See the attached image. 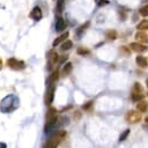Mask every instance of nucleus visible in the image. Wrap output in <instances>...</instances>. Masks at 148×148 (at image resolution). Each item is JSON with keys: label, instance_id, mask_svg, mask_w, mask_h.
I'll list each match as a JSON object with an SVG mask.
<instances>
[{"label": "nucleus", "instance_id": "obj_1", "mask_svg": "<svg viewBox=\"0 0 148 148\" xmlns=\"http://www.w3.org/2000/svg\"><path fill=\"white\" fill-rule=\"evenodd\" d=\"M20 105V99L16 95H8L6 96L0 103V111L2 113H10L16 110Z\"/></svg>", "mask_w": 148, "mask_h": 148}, {"label": "nucleus", "instance_id": "obj_2", "mask_svg": "<svg viewBox=\"0 0 148 148\" xmlns=\"http://www.w3.org/2000/svg\"><path fill=\"white\" fill-rule=\"evenodd\" d=\"M65 136H66V131H64V130L57 131L53 135H51L47 139V141L44 145V148H57Z\"/></svg>", "mask_w": 148, "mask_h": 148}, {"label": "nucleus", "instance_id": "obj_3", "mask_svg": "<svg viewBox=\"0 0 148 148\" xmlns=\"http://www.w3.org/2000/svg\"><path fill=\"white\" fill-rule=\"evenodd\" d=\"M59 125H61L60 118L56 114V116H53V117L46 119V124H45V126H44V132H45V133H50V132L54 131Z\"/></svg>", "mask_w": 148, "mask_h": 148}, {"label": "nucleus", "instance_id": "obj_4", "mask_svg": "<svg viewBox=\"0 0 148 148\" xmlns=\"http://www.w3.org/2000/svg\"><path fill=\"white\" fill-rule=\"evenodd\" d=\"M141 112L135 111V110H130L126 112L125 114V120L128 124H138L139 121H141Z\"/></svg>", "mask_w": 148, "mask_h": 148}, {"label": "nucleus", "instance_id": "obj_5", "mask_svg": "<svg viewBox=\"0 0 148 148\" xmlns=\"http://www.w3.org/2000/svg\"><path fill=\"white\" fill-rule=\"evenodd\" d=\"M7 65H8L9 68L15 69V71H22V69L25 68L24 61L18 60V59H16V58H9V59L7 60Z\"/></svg>", "mask_w": 148, "mask_h": 148}, {"label": "nucleus", "instance_id": "obj_6", "mask_svg": "<svg viewBox=\"0 0 148 148\" xmlns=\"http://www.w3.org/2000/svg\"><path fill=\"white\" fill-rule=\"evenodd\" d=\"M54 91H56V86L54 84L47 86V89H46V92H45V97H44V103L46 105H51V103L53 102Z\"/></svg>", "mask_w": 148, "mask_h": 148}, {"label": "nucleus", "instance_id": "obj_7", "mask_svg": "<svg viewBox=\"0 0 148 148\" xmlns=\"http://www.w3.org/2000/svg\"><path fill=\"white\" fill-rule=\"evenodd\" d=\"M47 59H49V65H47V68H49V69H51V68H52V65L57 64V61H58V59H59V56H58L57 51L51 50V51L47 53Z\"/></svg>", "mask_w": 148, "mask_h": 148}, {"label": "nucleus", "instance_id": "obj_8", "mask_svg": "<svg viewBox=\"0 0 148 148\" xmlns=\"http://www.w3.org/2000/svg\"><path fill=\"white\" fill-rule=\"evenodd\" d=\"M42 16H43V14H42V9L39 7H35L30 13V17L34 18L35 21H39L42 18Z\"/></svg>", "mask_w": 148, "mask_h": 148}, {"label": "nucleus", "instance_id": "obj_9", "mask_svg": "<svg viewBox=\"0 0 148 148\" xmlns=\"http://www.w3.org/2000/svg\"><path fill=\"white\" fill-rule=\"evenodd\" d=\"M58 79H59V71L57 69V71H53V72L51 73V75L49 76V80L46 81V84H47V86L54 84V83H57Z\"/></svg>", "mask_w": 148, "mask_h": 148}, {"label": "nucleus", "instance_id": "obj_10", "mask_svg": "<svg viewBox=\"0 0 148 148\" xmlns=\"http://www.w3.org/2000/svg\"><path fill=\"white\" fill-rule=\"evenodd\" d=\"M130 47H131L133 51H135V52H143V51L147 50V47H146L143 44L139 43V42H134V43H132V44L130 45Z\"/></svg>", "mask_w": 148, "mask_h": 148}, {"label": "nucleus", "instance_id": "obj_11", "mask_svg": "<svg viewBox=\"0 0 148 148\" xmlns=\"http://www.w3.org/2000/svg\"><path fill=\"white\" fill-rule=\"evenodd\" d=\"M136 109H138L139 112H147V110H148V103H147L146 101L141 99V101L138 102V104H136Z\"/></svg>", "mask_w": 148, "mask_h": 148}, {"label": "nucleus", "instance_id": "obj_12", "mask_svg": "<svg viewBox=\"0 0 148 148\" xmlns=\"http://www.w3.org/2000/svg\"><path fill=\"white\" fill-rule=\"evenodd\" d=\"M66 27V23L62 17H58L56 21V31H62Z\"/></svg>", "mask_w": 148, "mask_h": 148}, {"label": "nucleus", "instance_id": "obj_13", "mask_svg": "<svg viewBox=\"0 0 148 148\" xmlns=\"http://www.w3.org/2000/svg\"><path fill=\"white\" fill-rule=\"evenodd\" d=\"M135 61H136V64H138L140 67H142V68H146V67L148 66V60H147V58H146V57L138 56V57H136V59H135Z\"/></svg>", "mask_w": 148, "mask_h": 148}, {"label": "nucleus", "instance_id": "obj_14", "mask_svg": "<svg viewBox=\"0 0 148 148\" xmlns=\"http://www.w3.org/2000/svg\"><path fill=\"white\" fill-rule=\"evenodd\" d=\"M72 69H73V65H72L71 62L65 64L64 67H62V71H61V75H62V76H67V75H69L71 72H72Z\"/></svg>", "mask_w": 148, "mask_h": 148}, {"label": "nucleus", "instance_id": "obj_15", "mask_svg": "<svg viewBox=\"0 0 148 148\" xmlns=\"http://www.w3.org/2000/svg\"><path fill=\"white\" fill-rule=\"evenodd\" d=\"M67 37H68V32L66 31V32H64L61 36H59L57 39H54V40H53V44H52V45H53V47H56L57 45H59V44H60L61 42H64V40H65Z\"/></svg>", "mask_w": 148, "mask_h": 148}, {"label": "nucleus", "instance_id": "obj_16", "mask_svg": "<svg viewBox=\"0 0 148 148\" xmlns=\"http://www.w3.org/2000/svg\"><path fill=\"white\" fill-rule=\"evenodd\" d=\"M135 38L140 42V43H148V36L146 35V34H143V32H138L136 35H135Z\"/></svg>", "mask_w": 148, "mask_h": 148}, {"label": "nucleus", "instance_id": "obj_17", "mask_svg": "<svg viewBox=\"0 0 148 148\" xmlns=\"http://www.w3.org/2000/svg\"><path fill=\"white\" fill-rule=\"evenodd\" d=\"M73 47V43H72V40H69V39H65L64 40V43L61 44V51H66V50H69V49H72Z\"/></svg>", "mask_w": 148, "mask_h": 148}, {"label": "nucleus", "instance_id": "obj_18", "mask_svg": "<svg viewBox=\"0 0 148 148\" xmlns=\"http://www.w3.org/2000/svg\"><path fill=\"white\" fill-rule=\"evenodd\" d=\"M132 92H135V94H143V88L141 87V84L139 82H135L134 83V87H133V91Z\"/></svg>", "mask_w": 148, "mask_h": 148}, {"label": "nucleus", "instance_id": "obj_19", "mask_svg": "<svg viewBox=\"0 0 148 148\" xmlns=\"http://www.w3.org/2000/svg\"><path fill=\"white\" fill-rule=\"evenodd\" d=\"M131 98L133 102H139L141 99H143V94H135V92H132L131 94Z\"/></svg>", "mask_w": 148, "mask_h": 148}, {"label": "nucleus", "instance_id": "obj_20", "mask_svg": "<svg viewBox=\"0 0 148 148\" xmlns=\"http://www.w3.org/2000/svg\"><path fill=\"white\" fill-rule=\"evenodd\" d=\"M139 30H147L148 29V20H142L139 24H138V27H136Z\"/></svg>", "mask_w": 148, "mask_h": 148}, {"label": "nucleus", "instance_id": "obj_21", "mask_svg": "<svg viewBox=\"0 0 148 148\" xmlns=\"http://www.w3.org/2000/svg\"><path fill=\"white\" fill-rule=\"evenodd\" d=\"M105 37L108 38V39H116L117 38V32L114 31V30H109L106 34H105Z\"/></svg>", "mask_w": 148, "mask_h": 148}, {"label": "nucleus", "instance_id": "obj_22", "mask_svg": "<svg viewBox=\"0 0 148 148\" xmlns=\"http://www.w3.org/2000/svg\"><path fill=\"white\" fill-rule=\"evenodd\" d=\"M57 109L56 108H50L49 110H47V112H46V119H49V118H51V117H53V116H56L57 114Z\"/></svg>", "mask_w": 148, "mask_h": 148}, {"label": "nucleus", "instance_id": "obj_23", "mask_svg": "<svg viewBox=\"0 0 148 148\" xmlns=\"http://www.w3.org/2000/svg\"><path fill=\"white\" fill-rule=\"evenodd\" d=\"M128 134H130V128H126V130L120 134V136H119V142H123L124 140H126V138L128 136Z\"/></svg>", "mask_w": 148, "mask_h": 148}, {"label": "nucleus", "instance_id": "obj_24", "mask_svg": "<svg viewBox=\"0 0 148 148\" xmlns=\"http://www.w3.org/2000/svg\"><path fill=\"white\" fill-rule=\"evenodd\" d=\"M62 8H64V0H58L57 1V7H56L57 12L58 13H61L62 12Z\"/></svg>", "mask_w": 148, "mask_h": 148}, {"label": "nucleus", "instance_id": "obj_25", "mask_svg": "<svg viewBox=\"0 0 148 148\" xmlns=\"http://www.w3.org/2000/svg\"><path fill=\"white\" fill-rule=\"evenodd\" d=\"M77 53L84 56V54H89L90 51H89L88 49H84V47H79V49H77Z\"/></svg>", "mask_w": 148, "mask_h": 148}, {"label": "nucleus", "instance_id": "obj_26", "mask_svg": "<svg viewBox=\"0 0 148 148\" xmlns=\"http://www.w3.org/2000/svg\"><path fill=\"white\" fill-rule=\"evenodd\" d=\"M94 104V101H89V102H87L86 104H83L82 105V109L84 110V111H88L90 108H91V105Z\"/></svg>", "mask_w": 148, "mask_h": 148}, {"label": "nucleus", "instance_id": "obj_27", "mask_svg": "<svg viewBox=\"0 0 148 148\" xmlns=\"http://www.w3.org/2000/svg\"><path fill=\"white\" fill-rule=\"evenodd\" d=\"M140 14H141L142 16H147V15H148V5L143 6V7L140 9Z\"/></svg>", "mask_w": 148, "mask_h": 148}, {"label": "nucleus", "instance_id": "obj_28", "mask_svg": "<svg viewBox=\"0 0 148 148\" xmlns=\"http://www.w3.org/2000/svg\"><path fill=\"white\" fill-rule=\"evenodd\" d=\"M88 25H89V22H87V23H86L84 25H82V27H80V28H79V30H77V35H81V32H82L83 30H86V28H87Z\"/></svg>", "mask_w": 148, "mask_h": 148}, {"label": "nucleus", "instance_id": "obj_29", "mask_svg": "<svg viewBox=\"0 0 148 148\" xmlns=\"http://www.w3.org/2000/svg\"><path fill=\"white\" fill-rule=\"evenodd\" d=\"M67 58H68V56L66 54V56H61V58L60 59H58V61L60 62V64H64L66 60H67Z\"/></svg>", "mask_w": 148, "mask_h": 148}, {"label": "nucleus", "instance_id": "obj_30", "mask_svg": "<svg viewBox=\"0 0 148 148\" xmlns=\"http://www.w3.org/2000/svg\"><path fill=\"white\" fill-rule=\"evenodd\" d=\"M0 148H7V145L5 142H0Z\"/></svg>", "mask_w": 148, "mask_h": 148}, {"label": "nucleus", "instance_id": "obj_31", "mask_svg": "<svg viewBox=\"0 0 148 148\" xmlns=\"http://www.w3.org/2000/svg\"><path fill=\"white\" fill-rule=\"evenodd\" d=\"M1 67H2V60H1V58H0V69H1Z\"/></svg>", "mask_w": 148, "mask_h": 148}, {"label": "nucleus", "instance_id": "obj_32", "mask_svg": "<svg viewBox=\"0 0 148 148\" xmlns=\"http://www.w3.org/2000/svg\"><path fill=\"white\" fill-rule=\"evenodd\" d=\"M145 121H146V123H147V124H148V116H147V117H146V118H145Z\"/></svg>", "mask_w": 148, "mask_h": 148}, {"label": "nucleus", "instance_id": "obj_33", "mask_svg": "<svg viewBox=\"0 0 148 148\" xmlns=\"http://www.w3.org/2000/svg\"><path fill=\"white\" fill-rule=\"evenodd\" d=\"M146 84H147V88H148V79L146 80Z\"/></svg>", "mask_w": 148, "mask_h": 148}, {"label": "nucleus", "instance_id": "obj_34", "mask_svg": "<svg viewBox=\"0 0 148 148\" xmlns=\"http://www.w3.org/2000/svg\"><path fill=\"white\" fill-rule=\"evenodd\" d=\"M147 95H148V94H147Z\"/></svg>", "mask_w": 148, "mask_h": 148}]
</instances>
